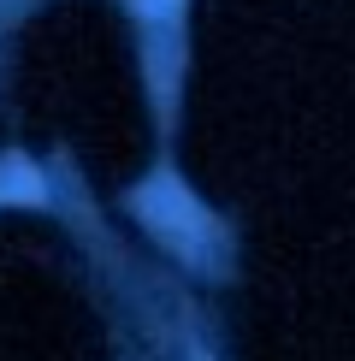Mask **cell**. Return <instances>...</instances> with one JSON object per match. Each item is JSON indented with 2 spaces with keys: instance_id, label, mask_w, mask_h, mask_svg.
<instances>
[{
  "instance_id": "2",
  "label": "cell",
  "mask_w": 355,
  "mask_h": 361,
  "mask_svg": "<svg viewBox=\"0 0 355 361\" xmlns=\"http://www.w3.org/2000/svg\"><path fill=\"white\" fill-rule=\"evenodd\" d=\"M0 195H18V202H36L42 195V178L24 166V160H6V172H0Z\"/></svg>"
},
{
  "instance_id": "3",
  "label": "cell",
  "mask_w": 355,
  "mask_h": 361,
  "mask_svg": "<svg viewBox=\"0 0 355 361\" xmlns=\"http://www.w3.org/2000/svg\"><path fill=\"white\" fill-rule=\"evenodd\" d=\"M137 6L148 12V18H172V6H178V0H137Z\"/></svg>"
},
{
  "instance_id": "1",
  "label": "cell",
  "mask_w": 355,
  "mask_h": 361,
  "mask_svg": "<svg viewBox=\"0 0 355 361\" xmlns=\"http://www.w3.org/2000/svg\"><path fill=\"white\" fill-rule=\"evenodd\" d=\"M137 214L154 225L160 237H178V243H196V237H207V219H201V207L184 195V184L178 178L160 172L154 184H142L137 190Z\"/></svg>"
}]
</instances>
